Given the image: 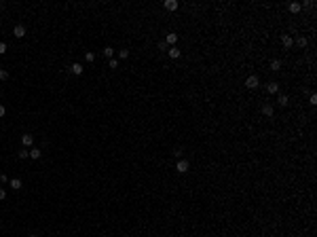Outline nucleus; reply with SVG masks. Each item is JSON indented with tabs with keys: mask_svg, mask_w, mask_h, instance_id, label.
Segmentation results:
<instances>
[{
	"mask_svg": "<svg viewBox=\"0 0 317 237\" xmlns=\"http://www.w3.org/2000/svg\"><path fill=\"white\" fill-rule=\"evenodd\" d=\"M70 72H72V74H76V76H80V74L85 72V68H83V64H72Z\"/></svg>",
	"mask_w": 317,
	"mask_h": 237,
	"instance_id": "2",
	"label": "nucleus"
},
{
	"mask_svg": "<svg viewBox=\"0 0 317 237\" xmlns=\"http://www.w3.org/2000/svg\"><path fill=\"white\" fill-rule=\"evenodd\" d=\"M9 184L13 186L15 191H19V188H21V180H19V178H15V180H9Z\"/></svg>",
	"mask_w": 317,
	"mask_h": 237,
	"instance_id": "13",
	"label": "nucleus"
},
{
	"mask_svg": "<svg viewBox=\"0 0 317 237\" xmlns=\"http://www.w3.org/2000/svg\"><path fill=\"white\" fill-rule=\"evenodd\" d=\"M21 142H23V146H32L34 144V136L32 133H23L21 136Z\"/></svg>",
	"mask_w": 317,
	"mask_h": 237,
	"instance_id": "4",
	"label": "nucleus"
},
{
	"mask_svg": "<svg viewBox=\"0 0 317 237\" xmlns=\"http://www.w3.org/2000/svg\"><path fill=\"white\" fill-rule=\"evenodd\" d=\"M17 157H19V159H28V157H30V150L21 148V150H19V152H17Z\"/></svg>",
	"mask_w": 317,
	"mask_h": 237,
	"instance_id": "16",
	"label": "nucleus"
},
{
	"mask_svg": "<svg viewBox=\"0 0 317 237\" xmlns=\"http://www.w3.org/2000/svg\"><path fill=\"white\" fill-rule=\"evenodd\" d=\"M0 182H2V184H7V182H9V176H7V174H0Z\"/></svg>",
	"mask_w": 317,
	"mask_h": 237,
	"instance_id": "23",
	"label": "nucleus"
},
{
	"mask_svg": "<svg viewBox=\"0 0 317 237\" xmlns=\"http://www.w3.org/2000/svg\"><path fill=\"white\" fill-rule=\"evenodd\" d=\"M104 55L112 59V55H114V49H112V47H106V49H104Z\"/></svg>",
	"mask_w": 317,
	"mask_h": 237,
	"instance_id": "17",
	"label": "nucleus"
},
{
	"mask_svg": "<svg viewBox=\"0 0 317 237\" xmlns=\"http://www.w3.org/2000/svg\"><path fill=\"white\" fill-rule=\"evenodd\" d=\"M2 53H7V43H0V55Z\"/></svg>",
	"mask_w": 317,
	"mask_h": 237,
	"instance_id": "27",
	"label": "nucleus"
},
{
	"mask_svg": "<svg viewBox=\"0 0 317 237\" xmlns=\"http://www.w3.org/2000/svg\"><path fill=\"white\" fill-rule=\"evenodd\" d=\"M40 155H43V152H40L38 148H32V150H30V159H40Z\"/></svg>",
	"mask_w": 317,
	"mask_h": 237,
	"instance_id": "15",
	"label": "nucleus"
},
{
	"mask_svg": "<svg viewBox=\"0 0 317 237\" xmlns=\"http://www.w3.org/2000/svg\"><path fill=\"white\" fill-rule=\"evenodd\" d=\"M176 43H178V34H174V32H171V34H167V38H165V44H171V47H174Z\"/></svg>",
	"mask_w": 317,
	"mask_h": 237,
	"instance_id": "9",
	"label": "nucleus"
},
{
	"mask_svg": "<svg viewBox=\"0 0 317 237\" xmlns=\"http://www.w3.org/2000/svg\"><path fill=\"white\" fill-rule=\"evenodd\" d=\"M4 199H7V191H4V188H0V201H4Z\"/></svg>",
	"mask_w": 317,
	"mask_h": 237,
	"instance_id": "26",
	"label": "nucleus"
},
{
	"mask_svg": "<svg viewBox=\"0 0 317 237\" xmlns=\"http://www.w3.org/2000/svg\"><path fill=\"white\" fill-rule=\"evenodd\" d=\"M277 102H279V106H288V102H290V100H288V95H279V100H277Z\"/></svg>",
	"mask_w": 317,
	"mask_h": 237,
	"instance_id": "20",
	"label": "nucleus"
},
{
	"mask_svg": "<svg viewBox=\"0 0 317 237\" xmlns=\"http://www.w3.org/2000/svg\"><path fill=\"white\" fill-rule=\"evenodd\" d=\"M85 59H87L89 64H91V62H95V53H91V51H87V53H85Z\"/></svg>",
	"mask_w": 317,
	"mask_h": 237,
	"instance_id": "18",
	"label": "nucleus"
},
{
	"mask_svg": "<svg viewBox=\"0 0 317 237\" xmlns=\"http://www.w3.org/2000/svg\"><path fill=\"white\" fill-rule=\"evenodd\" d=\"M118 57H121V59H127V57H129V51H127V49L118 51Z\"/></svg>",
	"mask_w": 317,
	"mask_h": 237,
	"instance_id": "21",
	"label": "nucleus"
},
{
	"mask_svg": "<svg viewBox=\"0 0 317 237\" xmlns=\"http://www.w3.org/2000/svg\"><path fill=\"white\" fill-rule=\"evenodd\" d=\"M296 44H298V47H307V38H304V36H298V38H296Z\"/></svg>",
	"mask_w": 317,
	"mask_h": 237,
	"instance_id": "19",
	"label": "nucleus"
},
{
	"mask_svg": "<svg viewBox=\"0 0 317 237\" xmlns=\"http://www.w3.org/2000/svg\"><path fill=\"white\" fill-rule=\"evenodd\" d=\"M4 114H7V108H4V106L0 104V119H2V116H4Z\"/></svg>",
	"mask_w": 317,
	"mask_h": 237,
	"instance_id": "28",
	"label": "nucleus"
},
{
	"mask_svg": "<svg viewBox=\"0 0 317 237\" xmlns=\"http://www.w3.org/2000/svg\"><path fill=\"white\" fill-rule=\"evenodd\" d=\"M180 55H182V51H180L178 47H169V57H171V59H178Z\"/></svg>",
	"mask_w": 317,
	"mask_h": 237,
	"instance_id": "7",
	"label": "nucleus"
},
{
	"mask_svg": "<svg viewBox=\"0 0 317 237\" xmlns=\"http://www.w3.org/2000/svg\"><path fill=\"white\" fill-rule=\"evenodd\" d=\"M266 91H269V93H277V91H279V85H277V83H269V85H266Z\"/></svg>",
	"mask_w": 317,
	"mask_h": 237,
	"instance_id": "11",
	"label": "nucleus"
},
{
	"mask_svg": "<svg viewBox=\"0 0 317 237\" xmlns=\"http://www.w3.org/2000/svg\"><path fill=\"white\" fill-rule=\"evenodd\" d=\"M9 79V72L7 70H0V80H7Z\"/></svg>",
	"mask_w": 317,
	"mask_h": 237,
	"instance_id": "22",
	"label": "nucleus"
},
{
	"mask_svg": "<svg viewBox=\"0 0 317 237\" xmlns=\"http://www.w3.org/2000/svg\"><path fill=\"white\" fill-rule=\"evenodd\" d=\"M273 112H275V108L271 104H264L262 106V114H266V116H273Z\"/></svg>",
	"mask_w": 317,
	"mask_h": 237,
	"instance_id": "10",
	"label": "nucleus"
},
{
	"mask_svg": "<svg viewBox=\"0 0 317 237\" xmlns=\"http://www.w3.org/2000/svg\"><path fill=\"white\" fill-rule=\"evenodd\" d=\"M28 237H36V235H28Z\"/></svg>",
	"mask_w": 317,
	"mask_h": 237,
	"instance_id": "29",
	"label": "nucleus"
},
{
	"mask_svg": "<svg viewBox=\"0 0 317 237\" xmlns=\"http://www.w3.org/2000/svg\"><path fill=\"white\" fill-rule=\"evenodd\" d=\"M188 167H190V165H188V161L180 159V161H178V165H176V169L180 172V174H186V172H188Z\"/></svg>",
	"mask_w": 317,
	"mask_h": 237,
	"instance_id": "1",
	"label": "nucleus"
},
{
	"mask_svg": "<svg viewBox=\"0 0 317 237\" xmlns=\"http://www.w3.org/2000/svg\"><path fill=\"white\" fill-rule=\"evenodd\" d=\"M163 7H165L167 11H176V9H178V0H165V2H163Z\"/></svg>",
	"mask_w": 317,
	"mask_h": 237,
	"instance_id": "6",
	"label": "nucleus"
},
{
	"mask_svg": "<svg viewBox=\"0 0 317 237\" xmlns=\"http://www.w3.org/2000/svg\"><path fill=\"white\" fill-rule=\"evenodd\" d=\"M271 70H275V72L281 70V62H279V59H273V62H271Z\"/></svg>",
	"mask_w": 317,
	"mask_h": 237,
	"instance_id": "14",
	"label": "nucleus"
},
{
	"mask_svg": "<svg viewBox=\"0 0 317 237\" xmlns=\"http://www.w3.org/2000/svg\"><path fill=\"white\" fill-rule=\"evenodd\" d=\"M309 102H311V104H313V106L317 104V95H315V93H311V97H309Z\"/></svg>",
	"mask_w": 317,
	"mask_h": 237,
	"instance_id": "24",
	"label": "nucleus"
},
{
	"mask_svg": "<svg viewBox=\"0 0 317 237\" xmlns=\"http://www.w3.org/2000/svg\"><path fill=\"white\" fill-rule=\"evenodd\" d=\"M108 66H110V68H118V62H116V59H110Z\"/></svg>",
	"mask_w": 317,
	"mask_h": 237,
	"instance_id": "25",
	"label": "nucleus"
},
{
	"mask_svg": "<svg viewBox=\"0 0 317 237\" xmlns=\"http://www.w3.org/2000/svg\"><path fill=\"white\" fill-rule=\"evenodd\" d=\"M0 28H2V26H0Z\"/></svg>",
	"mask_w": 317,
	"mask_h": 237,
	"instance_id": "30",
	"label": "nucleus"
},
{
	"mask_svg": "<svg viewBox=\"0 0 317 237\" xmlns=\"http://www.w3.org/2000/svg\"><path fill=\"white\" fill-rule=\"evenodd\" d=\"M13 34L17 36V38H23V36H26V26H21V23H19V26H15Z\"/></svg>",
	"mask_w": 317,
	"mask_h": 237,
	"instance_id": "5",
	"label": "nucleus"
},
{
	"mask_svg": "<svg viewBox=\"0 0 317 237\" xmlns=\"http://www.w3.org/2000/svg\"><path fill=\"white\" fill-rule=\"evenodd\" d=\"M281 43H283V47H285V49H290L292 44H294V40H292V36L283 34V36H281Z\"/></svg>",
	"mask_w": 317,
	"mask_h": 237,
	"instance_id": "8",
	"label": "nucleus"
},
{
	"mask_svg": "<svg viewBox=\"0 0 317 237\" xmlns=\"http://www.w3.org/2000/svg\"><path fill=\"white\" fill-rule=\"evenodd\" d=\"M300 9H302L300 2H292V4H290V13H300Z\"/></svg>",
	"mask_w": 317,
	"mask_h": 237,
	"instance_id": "12",
	"label": "nucleus"
},
{
	"mask_svg": "<svg viewBox=\"0 0 317 237\" xmlns=\"http://www.w3.org/2000/svg\"><path fill=\"white\" fill-rule=\"evenodd\" d=\"M245 87L247 89H256V87H258V76H247Z\"/></svg>",
	"mask_w": 317,
	"mask_h": 237,
	"instance_id": "3",
	"label": "nucleus"
}]
</instances>
